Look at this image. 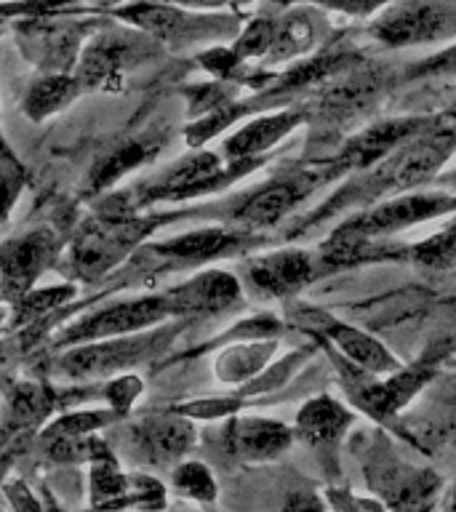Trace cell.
Masks as SVG:
<instances>
[{"mask_svg":"<svg viewBox=\"0 0 456 512\" xmlns=\"http://www.w3.org/2000/svg\"><path fill=\"white\" fill-rule=\"evenodd\" d=\"M456 147V126L454 123H443V120H432L430 126L408 136L406 142H400L395 150H390L384 158L368 168L366 174L355 179L350 187H344L334 200H328L326 206L318 208V214L312 216L307 224H315L326 219L339 208L350 206V203H366L387 195V192H406L416 184L427 182L435 171H438L446 158Z\"/></svg>","mask_w":456,"mask_h":512,"instance_id":"1","label":"cell"},{"mask_svg":"<svg viewBox=\"0 0 456 512\" xmlns=\"http://www.w3.org/2000/svg\"><path fill=\"white\" fill-rule=\"evenodd\" d=\"M456 211V195L451 192H406L368 208L350 222H344L320 248V262L326 267L355 264L368 256H379L382 248H374L376 238L414 227L419 222Z\"/></svg>","mask_w":456,"mask_h":512,"instance_id":"2","label":"cell"},{"mask_svg":"<svg viewBox=\"0 0 456 512\" xmlns=\"http://www.w3.org/2000/svg\"><path fill=\"white\" fill-rule=\"evenodd\" d=\"M160 224L163 219H155V216L110 219V216L94 214L72 235L64 270L70 278L96 283L107 272L115 270L126 256L134 254L144 238L158 230Z\"/></svg>","mask_w":456,"mask_h":512,"instance_id":"3","label":"cell"},{"mask_svg":"<svg viewBox=\"0 0 456 512\" xmlns=\"http://www.w3.org/2000/svg\"><path fill=\"white\" fill-rule=\"evenodd\" d=\"M446 352L448 350L427 352L419 363L408 368L400 366L398 371H392L390 379H382V382L366 368L352 366L347 358H339L331 350H328V355L336 360L334 366L342 376L344 390L350 395L352 406L366 411L376 422H387V419L400 414V408L408 406V400L414 398L424 384H430L432 376L438 374V363L446 358Z\"/></svg>","mask_w":456,"mask_h":512,"instance_id":"4","label":"cell"},{"mask_svg":"<svg viewBox=\"0 0 456 512\" xmlns=\"http://www.w3.org/2000/svg\"><path fill=\"white\" fill-rule=\"evenodd\" d=\"M262 163L264 158L227 160L224 163L214 152L198 150L184 155L182 160H176L174 166H168L166 171L152 176L150 182L134 187L131 195H134V203L139 208L150 206V203H160V200L198 198V195L224 190L227 184H232L240 176H246L248 171H254Z\"/></svg>","mask_w":456,"mask_h":512,"instance_id":"5","label":"cell"},{"mask_svg":"<svg viewBox=\"0 0 456 512\" xmlns=\"http://www.w3.org/2000/svg\"><path fill=\"white\" fill-rule=\"evenodd\" d=\"M115 16L126 19L136 30L147 32L155 43L184 48L198 43H219L235 38L238 19L232 16H203L184 11V6L163 3V0H144L134 6L118 8Z\"/></svg>","mask_w":456,"mask_h":512,"instance_id":"6","label":"cell"},{"mask_svg":"<svg viewBox=\"0 0 456 512\" xmlns=\"http://www.w3.org/2000/svg\"><path fill=\"white\" fill-rule=\"evenodd\" d=\"M152 38L147 32H128L102 24L83 43L75 64V78L83 88H118L134 64H142L152 54Z\"/></svg>","mask_w":456,"mask_h":512,"instance_id":"7","label":"cell"},{"mask_svg":"<svg viewBox=\"0 0 456 512\" xmlns=\"http://www.w3.org/2000/svg\"><path fill=\"white\" fill-rule=\"evenodd\" d=\"M102 22H75V19H54L48 14L19 19L14 27L19 51L40 72H75L83 43Z\"/></svg>","mask_w":456,"mask_h":512,"instance_id":"8","label":"cell"},{"mask_svg":"<svg viewBox=\"0 0 456 512\" xmlns=\"http://www.w3.org/2000/svg\"><path fill=\"white\" fill-rule=\"evenodd\" d=\"M171 339H174V331L160 328L152 334H123L110 336L107 342L104 339L83 342V347H75L59 360L62 363L59 371L70 379H102V376H112L150 360Z\"/></svg>","mask_w":456,"mask_h":512,"instance_id":"9","label":"cell"},{"mask_svg":"<svg viewBox=\"0 0 456 512\" xmlns=\"http://www.w3.org/2000/svg\"><path fill=\"white\" fill-rule=\"evenodd\" d=\"M371 35L384 46H422L456 38V0H395Z\"/></svg>","mask_w":456,"mask_h":512,"instance_id":"10","label":"cell"},{"mask_svg":"<svg viewBox=\"0 0 456 512\" xmlns=\"http://www.w3.org/2000/svg\"><path fill=\"white\" fill-rule=\"evenodd\" d=\"M64 248L62 232L32 227L0 243V294L6 302L22 299L38 278L59 259Z\"/></svg>","mask_w":456,"mask_h":512,"instance_id":"11","label":"cell"},{"mask_svg":"<svg viewBox=\"0 0 456 512\" xmlns=\"http://www.w3.org/2000/svg\"><path fill=\"white\" fill-rule=\"evenodd\" d=\"M248 246V238L243 232L219 230V227H208V230L184 232L174 240H163V243H150V246H139L134 251V262L131 270L136 272H166V270H184V267H195L216 256L235 254L240 248Z\"/></svg>","mask_w":456,"mask_h":512,"instance_id":"12","label":"cell"},{"mask_svg":"<svg viewBox=\"0 0 456 512\" xmlns=\"http://www.w3.org/2000/svg\"><path fill=\"white\" fill-rule=\"evenodd\" d=\"M368 488L387 499L390 507H430L440 491V478L435 472L414 467L392 454L387 443L368 446L363 459Z\"/></svg>","mask_w":456,"mask_h":512,"instance_id":"13","label":"cell"},{"mask_svg":"<svg viewBox=\"0 0 456 512\" xmlns=\"http://www.w3.org/2000/svg\"><path fill=\"white\" fill-rule=\"evenodd\" d=\"M198 432L182 414H152L136 419L123 432L126 454L139 464L174 467L195 446Z\"/></svg>","mask_w":456,"mask_h":512,"instance_id":"14","label":"cell"},{"mask_svg":"<svg viewBox=\"0 0 456 512\" xmlns=\"http://www.w3.org/2000/svg\"><path fill=\"white\" fill-rule=\"evenodd\" d=\"M331 176H334V171L328 166L272 176L270 182L240 200V206L232 211V222L243 224V227H272L288 211H294L310 195L312 187H318L320 182H326Z\"/></svg>","mask_w":456,"mask_h":512,"instance_id":"15","label":"cell"},{"mask_svg":"<svg viewBox=\"0 0 456 512\" xmlns=\"http://www.w3.org/2000/svg\"><path fill=\"white\" fill-rule=\"evenodd\" d=\"M171 318L168 310L166 294L139 296L131 302H118L104 307L99 312H91L88 318H83L75 326L64 328L59 336V344L70 347V344L96 342V339H110V336L123 334H139L144 328L155 326L160 320Z\"/></svg>","mask_w":456,"mask_h":512,"instance_id":"16","label":"cell"},{"mask_svg":"<svg viewBox=\"0 0 456 512\" xmlns=\"http://www.w3.org/2000/svg\"><path fill=\"white\" fill-rule=\"evenodd\" d=\"M171 318L219 315L240 302V280L230 272L206 270L166 291Z\"/></svg>","mask_w":456,"mask_h":512,"instance_id":"17","label":"cell"},{"mask_svg":"<svg viewBox=\"0 0 456 512\" xmlns=\"http://www.w3.org/2000/svg\"><path fill=\"white\" fill-rule=\"evenodd\" d=\"M294 432L283 422L262 416H238L230 419L222 432L224 451L238 462H270L291 446Z\"/></svg>","mask_w":456,"mask_h":512,"instance_id":"18","label":"cell"},{"mask_svg":"<svg viewBox=\"0 0 456 512\" xmlns=\"http://www.w3.org/2000/svg\"><path fill=\"white\" fill-rule=\"evenodd\" d=\"M312 275H315V262L307 251H299V248H283V251L259 256L246 264V278L251 288L275 299L296 294L299 288L310 283Z\"/></svg>","mask_w":456,"mask_h":512,"instance_id":"19","label":"cell"},{"mask_svg":"<svg viewBox=\"0 0 456 512\" xmlns=\"http://www.w3.org/2000/svg\"><path fill=\"white\" fill-rule=\"evenodd\" d=\"M307 320H310L312 334L331 339L342 350L344 358L355 360V366L366 368V371H371L376 376L392 374V371L400 368V360L382 342H376L374 336H368L366 331L344 326V323H339V320L326 315V312H310Z\"/></svg>","mask_w":456,"mask_h":512,"instance_id":"20","label":"cell"},{"mask_svg":"<svg viewBox=\"0 0 456 512\" xmlns=\"http://www.w3.org/2000/svg\"><path fill=\"white\" fill-rule=\"evenodd\" d=\"M304 118H307L304 110H280L251 120L224 142V160L262 158L264 152L275 147L283 136L291 134Z\"/></svg>","mask_w":456,"mask_h":512,"instance_id":"21","label":"cell"},{"mask_svg":"<svg viewBox=\"0 0 456 512\" xmlns=\"http://www.w3.org/2000/svg\"><path fill=\"white\" fill-rule=\"evenodd\" d=\"M355 416L339 400L320 395L296 414V438L315 451H334Z\"/></svg>","mask_w":456,"mask_h":512,"instance_id":"22","label":"cell"},{"mask_svg":"<svg viewBox=\"0 0 456 512\" xmlns=\"http://www.w3.org/2000/svg\"><path fill=\"white\" fill-rule=\"evenodd\" d=\"M326 35V19L315 8H294L283 19L275 22V40L264 56L267 64L286 62L294 56L310 51Z\"/></svg>","mask_w":456,"mask_h":512,"instance_id":"23","label":"cell"},{"mask_svg":"<svg viewBox=\"0 0 456 512\" xmlns=\"http://www.w3.org/2000/svg\"><path fill=\"white\" fill-rule=\"evenodd\" d=\"M59 403L54 392L48 390L46 384L38 382H19L8 392V406H6V432L3 438H14L19 432H27L32 427H38L40 422H46V416L54 411Z\"/></svg>","mask_w":456,"mask_h":512,"instance_id":"24","label":"cell"},{"mask_svg":"<svg viewBox=\"0 0 456 512\" xmlns=\"http://www.w3.org/2000/svg\"><path fill=\"white\" fill-rule=\"evenodd\" d=\"M83 86L75 78V72H40V78L32 80L30 91L24 96V115L35 123L51 118L64 107H70Z\"/></svg>","mask_w":456,"mask_h":512,"instance_id":"25","label":"cell"},{"mask_svg":"<svg viewBox=\"0 0 456 512\" xmlns=\"http://www.w3.org/2000/svg\"><path fill=\"white\" fill-rule=\"evenodd\" d=\"M158 142H126L110 150L107 155L96 160L91 174L86 179V190L88 195H102L104 190H110L112 184L123 179L128 171L150 163L155 155H158Z\"/></svg>","mask_w":456,"mask_h":512,"instance_id":"26","label":"cell"},{"mask_svg":"<svg viewBox=\"0 0 456 512\" xmlns=\"http://www.w3.org/2000/svg\"><path fill=\"white\" fill-rule=\"evenodd\" d=\"M275 352V342H256V339H248V344H238V347H230L224 350L216 360V376L222 382H243L248 376H254L259 368L270 360V355Z\"/></svg>","mask_w":456,"mask_h":512,"instance_id":"27","label":"cell"},{"mask_svg":"<svg viewBox=\"0 0 456 512\" xmlns=\"http://www.w3.org/2000/svg\"><path fill=\"white\" fill-rule=\"evenodd\" d=\"M91 504L94 507H126L128 504V475L120 472L115 459H96L91 462Z\"/></svg>","mask_w":456,"mask_h":512,"instance_id":"28","label":"cell"},{"mask_svg":"<svg viewBox=\"0 0 456 512\" xmlns=\"http://www.w3.org/2000/svg\"><path fill=\"white\" fill-rule=\"evenodd\" d=\"M75 296V286L72 283H64V286L43 288V291H27L22 299H16L14 304V326H30V323H38V320H46L56 307H62L67 299Z\"/></svg>","mask_w":456,"mask_h":512,"instance_id":"29","label":"cell"},{"mask_svg":"<svg viewBox=\"0 0 456 512\" xmlns=\"http://www.w3.org/2000/svg\"><path fill=\"white\" fill-rule=\"evenodd\" d=\"M414 262L432 267V270H451L456 267V219L448 222L440 232H435L432 238L422 240L411 248Z\"/></svg>","mask_w":456,"mask_h":512,"instance_id":"30","label":"cell"},{"mask_svg":"<svg viewBox=\"0 0 456 512\" xmlns=\"http://www.w3.org/2000/svg\"><path fill=\"white\" fill-rule=\"evenodd\" d=\"M171 486L195 502H214L216 499L214 475L200 462H176L171 467Z\"/></svg>","mask_w":456,"mask_h":512,"instance_id":"31","label":"cell"},{"mask_svg":"<svg viewBox=\"0 0 456 512\" xmlns=\"http://www.w3.org/2000/svg\"><path fill=\"white\" fill-rule=\"evenodd\" d=\"M272 40H275V22L272 19H254V22L246 24V30L240 32L235 43H232V51L246 62V59H259V56H267Z\"/></svg>","mask_w":456,"mask_h":512,"instance_id":"32","label":"cell"},{"mask_svg":"<svg viewBox=\"0 0 456 512\" xmlns=\"http://www.w3.org/2000/svg\"><path fill=\"white\" fill-rule=\"evenodd\" d=\"M115 419V411H78V414H67L62 419H56L51 427H48L43 435H91L99 427H107V424Z\"/></svg>","mask_w":456,"mask_h":512,"instance_id":"33","label":"cell"},{"mask_svg":"<svg viewBox=\"0 0 456 512\" xmlns=\"http://www.w3.org/2000/svg\"><path fill=\"white\" fill-rule=\"evenodd\" d=\"M104 400L110 403V408L115 411V416H126L131 411V406L136 403V398L142 395V379H136L131 374H123L118 379H112L104 387Z\"/></svg>","mask_w":456,"mask_h":512,"instance_id":"34","label":"cell"},{"mask_svg":"<svg viewBox=\"0 0 456 512\" xmlns=\"http://www.w3.org/2000/svg\"><path fill=\"white\" fill-rule=\"evenodd\" d=\"M198 62L203 70L219 80H235L238 70L243 67V59L227 46H211L208 51H200Z\"/></svg>","mask_w":456,"mask_h":512,"instance_id":"35","label":"cell"},{"mask_svg":"<svg viewBox=\"0 0 456 512\" xmlns=\"http://www.w3.org/2000/svg\"><path fill=\"white\" fill-rule=\"evenodd\" d=\"M24 182H27V171H24L22 163L0 166V224L6 222L8 214L14 211L16 200L24 190Z\"/></svg>","mask_w":456,"mask_h":512,"instance_id":"36","label":"cell"},{"mask_svg":"<svg viewBox=\"0 0 456 512\" xmlns=\"http://www.w3.org/2000/svg\"><path fill=\"white\" fill-rule=\"evenodd\" d=\"M128 504L136 507H166V491L150 475H128Z\"/></svg>","mask_w":456,"mask_h":512,"instance_id":"37","label":"cell"},{"mask_svg":"<svg viewBox=\"0 0 456 512\" xmlns=\"http://www.w3.org/2000/svg\"><path fill=\"white\" fill-rule=\"evenodd\" d=\"M238 398H219V400H198V403H187V406L176 408L174 414L182 416H198V419H216V416H227L238 411Z\"/></svg>","mask_w":456,"mask_h":512,"instance_id":"38","label":"cell"},{"mask_svg":"<svg viewBox=\"0 0 456 512\" xmlns=\"http://www.w3.org/2000/svg\"><path fill=\"white\" fill-rule=\"evenodd\" d=\"M304 3L328 8V11H339V14L347 16H368L387 6L390 0H304Z\"/></svg>","mask_w":456,"mask_h":512,"instance_id":"39","label":"cell"},{"mask_svg":"<svg viewBox=\"0 0 456 512\" xmlns=\"http://www.w3.org/2000/svg\"><path fill=\"white\" fill-rule=\"evenodd\" d=\"M427 75H456V43L411 70V78H427Z\"/></svg>","mask_w":456,"mask_h":512,"instance_id":"40","label":"cell"},{"mask_svg":"<svg viewBox=\"0 0 456 512\" xmlns=\"http://www.w3.org/2000/svg\"><path fill=\"white\" fill-rule=\"evenodd\" d=\"M6 494L14 507H32V510H40V507H43V502L32 499L30 491H27V486H24L22 480H11V483L6 486Z\"/></svg>","mask_w":456,"mask_h":512,"instance_id":"41","label":"cell"},{"mask_svg":"<svg viewBox=\"0 0 456 512\" xmlns=\"http://www.w3.org/2000/svg\"><path fill=\"white\" fill-rule=\"evenodd\" d=\"M163 3H174V6L184 8H219L224 3H230V0H163Z\"/></svg>","mask_w":456,"mask_h":512,"instance_id":"42","label":"cell"},{"mask_svg":"<svg viewBox=\"0 0 456 512\" xmlns=\"http://www.w3.org/2000/svg\"><path fill=\"white\" fill-rule=\"evenodd\" d=\"M16 163H22V160L16 158L14 150L8 147L6 136H3V131H0V166H16Z\"/></svg>","mask_w":456,"mask_h":512,"instance_id":"43","label":"cell"},{"mask_svg":"<svg viewBox=\"0 0 456 512\" xmlns=\"http://www.w3.org/2000/svg\"><path fill=\"white\" fill-rule=\"evenodd\" d=\"M448 406H451V414H454V427H456V382H454V387H451V392H448Z\"/></svg>","mask_w":456,"mask_h":512,"instance_id":"44","label":"cell"},{"mask_svg":"<svg viewBox=\"0 0 456 512\" xmlns=\"http://www.w3.org/2000/svg\"><path fill=\"white\" fill-rule=\"evenodd\" d=\"M56 3L62 6V3H70V0H56ZM88 3H107L110 6V3H118V0H88Z\"/></svg>","mask_w":456,"mask_h":512,"instance_id":"45","label":"cell"},{"mask_svg":"<svg viewBox=\"0 0 456 512\" xmlns=\"http://www.w3.org/2000/svg\"><path fill=\"white\" fill-rule=\"evenodd\" d=\"M451 507H456V494H454V502H451Z\"/></svg>","mask_w":456,"mask_h":512,"instance_id":"46","label":"cell"},{"mask_svg":"<svg viewBox=\"0 0 456 512\" xmlns=\"http://www.w3.org/2000/svg\"><path fill=\"white\" fill-rule=\"evenodd\" d=\"M0 296H3V294H0Z\"/></svg>","mask_w":456,"mask_h":512,"instance_id":"47","label":"cell"}]
</instances>
